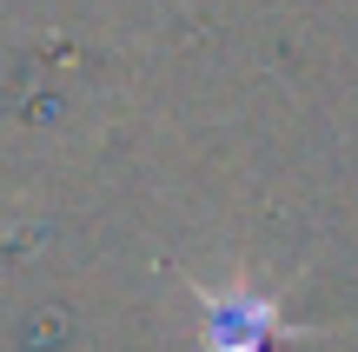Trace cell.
Segmentation results:
<instances>
[{"mask_svg":"<svg viewBox=\"0 0 358 352\" xmlns=\"http://www.w3.org/2000/svg\"><path fill=\"white\" fill-rule=\"evenodd\" d=\"M186 293H192V306H199V352H279L292 339H319L325 332L319 319H292L285 300L266 279H252L245 266L226 286L186 279Z\"/></svg>","mask_w":358,"mask_h":352,"instance_id":"cell-1","label":"cell"}]
</instances>
